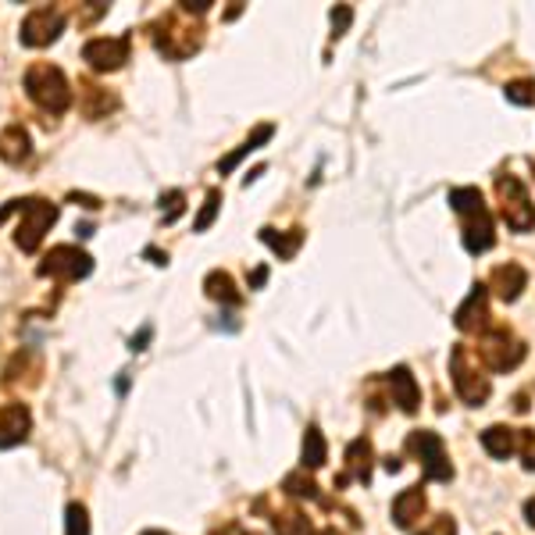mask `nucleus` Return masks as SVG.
<instances>
[{
    "label": "nucleus",
    "mask_w": 535,
    "mask_h": 535,
    "mask_svg": "<svg viewBox=\"0 0 535 535\" xmlns=\"http://www.w3.org/2000/svg\"><path fill=\"white\" fill-rule=\"evenodd\" d=\"M350 18H354V11H350L347 4L332 11V36H336V40H339V36L347 33V25H350Z\"/></svg>",
    "instance_id": "obj_31"
},
{
    "label": "nucleus",
    "mask_w": 535,
    "mask_h": 535,
    "mask_svg": "<svg viewBox=\"0 0 535 535\" xmlns=\"http://www.w3.org/2000/svg\"><path fill=\"white\" fill-rule=\"evenodd\" d=\"M347 478H357V482H368L371 478V443L368 439H354L347 446V475L339 478V485Z\"/></svg>",
    "instance_id": "obj_20"
},
{
    "label": "nucleus",
    "mask_w": 535,
    "mask_h": 535,
    "mask_svg": "<svg viewBox=\"0 0 535 535\" xmlns=\"http://www.w3.org/2000/svg\"><path fill=\"white\" fill-rule=\"evenodd\" d=\"M182 200H186V196H182L178 189H176V193H168V200H161V207L168 204V211H165V222H168V225H172L178 215H182Z\"/></svg>",
    "instance_id": "obj_33"
},
{
    "label": "nucleus",
    "mask_w": 535,
    "mask_h": 535,
    "mask_svg": "<svg viewBox=\"0 0 535 535\" xmlns=\"http://www.w3.org/2000/svg\"><path fill=\"white\" fill-rule=\"evenodd\" d=\"M386 382H389V393H393V404H400V411L404 415H415L417 404H421V389H417L415 375L400 364V368H393L389 375H386Z\"/></svg>",
    "instance_id": "obj_14"
},
{
    "label": "nucleus",
    "mask_w": 535,
    "mask_h": 535,
    "mask_svg": "<svg viewBox=\"0 0 535 535\" xmlns=\"http://www.w3.org/2000/svg\"><path fill=\"white\" fill-rule=\"evenodd\" d=\"M321 535H339V532H336V529H325V532H321Z\"/></svg>",
    "instance_id": "obj_37"
},
{
    "label": "nucleus",
    "mask_w": 535,
    "mask_h": 535,
    "mask_svg": "<svg viewBox=\"0 0 535 535\" xmlns=\"http://www.w3.org/2000/svg\"><path fill=\"white\" fill-rule=\"evenodd\" d=\"M525 518H529V525L535 529V496L532 500H525Z\"/></svg>",
    "instance_id": "obj_36"
},
{
    "label": "nucleus",
    "mask_w": 535,
    "mask_h": 535,
    "mask_svg": "<svg viewBox=\"0 0 535 535\" xmlns=\"http://www.w3.org/2000/svg\"><path fill=\"white\" fill-rule=\"evenodd\" d=\"M275 535H314V525L307 514L286 511V514H275Z\"/></svg>",
    "instance_id": "obj_25"
},
{
    "label": "nucleus",
    "mask_w": 535,
    "mask_h": 535,
    "mask_svg": "<svg viewBox=\"0 0 535 535\" xmlns=\"http://www.w3.org/2000/svg\"><path fill=\"white\" fill-rule=\"evenodd\" d=\"M325 457H329L325 435H321V428H318V425H310V428L303 432V450H300V464L314 472V468H321V464H325Z\"/></svg>",
    "instance_id": "obj_22"
},
{
    "label": "nucleus",
    "mask_w": 535,
    "mask_h": 535,
    "mask_svg": "<svg viewBox=\"0 0 535 535\" xmlns=\"http://www.w3.org/2000/svg\"><path fill=\"white\" fill-rule=\"evenodd\" d=\"M482 446H485L496 461H507V457L521 446V432H514V428H507V425H492V428L482 432Z\"/></svg>",
    "instance_id": "obj_18"
},
{
    "label": "nucleus",
    "mask_w": 535,
    "mask_h": 535,
    "mask_svg": "<svg viewBox=\"0 0 535 535\" xmlns=\"http://www.w3.org/2000/svg\"><path fill=\"white\" fill-rule=\"evenodd\" d=\"M64 535H90V514L82 503H68L64 511Z\"/></svg>",
    "instance_id": "obj_26"
},
{
    "label": "nucleus",
    "mask_w": 535,
    "mask_h": 535,
    "mask_svg": "<svg viewBox=\"0 0 535 535\" xmlns=\"http://www.w3.org/2000/svg\"><path fill=\"white\" fill-rule=\"evenodd\" d=\"M218 207H222V189H211V193H207V200H204L200 218L193 222V229H196V233H207V229H211V222H215V215H218Z\"/></svg>",
    "instance_id": "obj_27"
},
{
    "label": "nucleus",
    "mask_w": 535,
    "mask_h": 535,
    "mask_svg": "<svg viewBox=\"0 0 535 535\" xmlns=\"http://www.w3.org/2000/svg\"><path fill=\"white\" fill-rule=\"evenodd\" d=\"M425 514V489L421 485H411L404 489L396 500H393V521L400 529H415V521Z\"/></svg>",
    "instance_id": "obj_17"
},
{
    "label": "nucleus",
    "mask_w": 535,
    "mask_h": 535,
    "mask_svg": "<svg viewBox=\"0 0 535 535\" xmlns=\"http://www.w3.org/2000/svg\"><path fill=\"white\" fill-rule=\"evenodd\" d=\"M282 489H286L290 496H297V500H318V485L303 475H290L282 482Z\"/></svg>",
    "instance_id": "obj_28"
},
{
    "label": "nucleus",
    "mask_w": 535,
    "mask_h": 535,
    "mask_svg": "<svg viewBox=\"0 0 535 535\" xmlns=\"http://www.w3.org/2000/svg\"><path fill=\"white\" fill-rule=\"evenodd\" d=\"M182 14L172 11V14H165L158 25H154V43H158V51L165 54V58L172 61H182L189 58V54H196L200 51V29H193V25H182L178 22Z\"/></svg>",
    "instance_id": "obj_7"
},
{
    "label": "nucleus",
    "mask_w": 535,
    "mask_h": 535,
    "mask_svg": "<svg viewBox=\"0 0 535 535\" xmlns=\"http://www.w3.org/2000/svg\"><path fill=\"white\" fill-rule=\"evenodd\" d=\"M417 535H457V525H454L446 514H439L428 529H417Z\"/></svg>",
    "instance_id": "obj_30"
},
{
    "label": "nucleus",
    "mask_w": 535,
    "mask_h": 535,
    "mask_svg": "<svg viewBox=\"0 0 535 535\" xmlns=\"http://www.w3.org/2000/svg\"><path fill=\"white\" fill-rule=\"evenodd\" d=\"M503 93H507V100H514V104H521V108L535 104V82H511Z\"/></svg>",
    "instance_id": "obj_29"
},
{
    "label": "nucleus",
    "mask_w": 535,
    "mask_h": 535,
    "mask_svg": "<svg viewBox=\"0 0 535 535\" xmlns=\"http://www.w3.org/2000/svg\"><path fill=\"white\" fill-rule=\"evenodd\" d=\"M33 154V139H29V129L25 125H7L0 132V161L7 165H25Z\"/></svg>",
    "instance_id": "obj_15"
},
{
    "label": "nucleus",
    "mask_w": 535,
    "mask_h": 535,
    "mask_svg": "<svg viewBox=\"0 0 535 535\" xmlns=\"http://www.w3.org/2000/svg\"><path fill=\"white\" fill-rule=\"evenodd\" d=\"M25 93L47 115H64L72 108V82H68V75L61 72L58 64H47V61L29 64V72H25Z\"/></svg>",
    "instance_id": "obj_2"
},
{
    "label": "nucleus",
    "mask_w": 535,
    "mask_h": 535,
    "mask_svg": "<svg viewBox=\"0 0 535 535\" xmlns=\"http://www.w3.org/2000/svg\"><path fill=\"white\" fill-rule=\"evenodd\" d=\"M496 196H500V215L514 233H529L535 225V204L521 178L500 176L496 178Z\"/></svg>",
    "instance_id": "obj_6"
},
{
    "label": "nucleus",
    "mask_w": 535,
    "mask_h": 535,
    "mask_svg": "<svg viewBox=\"0 0 535 535\" xmlns=\"http://www.w3.org/2000/svg\"><path fill=\"white\" fill-rule=\"evenodd\" d=\"M143 535H168V532H143Z\"/></svg>",
    "instance_id": "obj_38"
},
{
    "label": "nucleus",
    "mask_w": 535,
    "mask_h": 535,
    "mask_svg": "<svg viewBox=\"0 0 535 535\" xmlns=\"http://www.w3.org/2000/svg\"><path fill=\"white\" fill-rule=\"evenodd\" d=\"M272 132H275L272 125H261V129H253V132L246 136V143L239 147L236 154H229V158H225V161L218 165V172H233V168H236V165H239V161H243V158H246V154H253V150H261V147H264V143L272 139Z\"/></svg>",
    "instance_id": "obj_23"
},
{
    "label": "nucleus",
    "mask_w": 535,
    "mask_h": 535,
    "mask_svg": "<svg viewBox=\"0 0 535 535\" xmlns=\"http://www.w3.org/2000/svg\"><path fill=\"white\" fill-rule=\"evenodd\" d=\"M478 360L489 371H514L525 360V343H518L507 329H489L478 336Z\"/></svg>",
    "instance_id": "obj_8"
},
{
    "label": "nucleus",
    "mask_w": 535,
    "mask_h": 535,
    "mask_svg": "<svg viewBox=\"0 0 535 535\" xmlns=\"http://www.w3.org/2000/svg\"><path fill=\"white\" fill-rule=\"evenodd\" d=\"M61 33H64V11L61 7H33L18 25V40L25 47H51Z\"/></svg>",
    "instance_id": "obj_10"
},
{
    "label": "nucleus",
    "mask_w": 535,
    "mask_h": 535,
    "mask_svg": "<svg viewBox=\"0 0 535 535\" xmlns=\"http://www.w3.org/2000/svg\"><path fill=\"white\" fill-rule=\"evenodd\" d=\"M450 204L464 218V246H468V253H485L496 243V233H492V215H489L482 193L475 186L450 189Z\"/></svg>",
    "instance_id": "obj_1"
},
{
    "label": "nucleus",
    "mask_w": 535,
    "mask_h": 535,
    "mask_svg": "<svg viewBox=\"0 0 535 535\" xmlns=\"http://www.w3.org/2000/svg\"><path fill=\"white\" fill-rule=\"evenodd\" d=\"M79 97H82V111H86V119H104L108 111L119 108V100H115L104 86H97V82H79Z\"/></svg>",
    "instance_id": "obj_19"
},
{
    "label": "nucleus",
    "mask_w": 535,
    "mask_h": 535,
    "mask_svg": "<svg viewBox=\"0 0 535 535\" xmlns=\"http://www.w3.org/2000/svg\"><path fill=\"white\" fill-rule=\"evenodd\" d=\"M485 321H489V290H485V286H475V290L468 293V300L457 307L454 325H457L461 332H482Z\"/></svg>",
    "instance_id": "obj_13"
},
{
    "label": "nucleus",
    "mask_w": 535,
    "mask_h": 535,
    "mask_svg": "<svg viewBox=\"0 0 535 535\" xmlns=\"http://www.w3.org/2000/svg\"><path fill=\"white\" fill-rule=\"evenodd\" d=\"M450 378H454V389H457V396L468 404V407H482L485 400H489V375L482 371V364H478V357L472 360L468 354V347H454V354H450Z\"/></svg>",
    "instance_id": "obj_4"
},
{
    "label": "nucleus",
    "mask_w": 535,
    "mask_h": 535,
    "mask_svg": "<svg viewBox=\"0 0 535 535\" xmlns=\"http://www.w3.org/2000/svg\"><path fill=\"white\" fill-rule=\"evenodd\" d=\"M150 339V329H143L139 336H132V350H143V343Z\"/></svg>",
    "instance_id": "obj_35"
},
{
    "label": "nucleus",
    "mask_w": 535,
    "mask_h": 535,
    "mask_svg": "<svg viewBox=\"0 0 535 535\" xmlns=\"http://www.w3.org/2000/svg\"><path fill=\"white\" fill-rule=\"evenodd\" d=\"M11 211L18 215L14 246L25 253H36L43 236L51 233V225L58 222V204H51L43 196H25V200H11Z\"/></svg>",
    "instance_id": "obj_3"
},
{
    "label": "nucleus",
    "mask_w": 535,
    "mask_h": 535,
    "mask_svg": "<svg viewBox=\"0 0 535 535\" xmlns=\"http://www.w3.org/2000/svg\"><path fill=\"white\" fill-rule=\"evenodd\" d=\"M492 290H496V297L507 300V303H514V300L521 297V290L529 286V272L521 268V264H500L496 272H492Z\"/></svg>",
    "instance_id": "obj_16"
},
{
    "label": "nucleus",
    "mask_w": 535,
    "mask_h": 535,
    "mask_svg": "<svg viewBox=\"0 0 535 535\" xmlns=\"http://www.w3.org/2000/svg\"><path fill=\"white\" fill-rule=\"evenodd\" d=\"M129 51H132V36H97L82 47V61L93 72H119L129 61Z\"/></svg>",
    "instance_id": "obj_11"
},
{
    "label": "nucleus",
    "mask_w": 535,
    "mask_h": 535,
    "mask_svg": "<svg viewBox=\"0 0 535 535\" xmlns=\"http://www.w3.org/2000/svg\"><path fill=\"white\" fill-rule=\"evenodd\" d=\"M264 279H268V268H257V272L250 275V290H257V286H264Z\"/></svg>",
    "instance_id": "obj_34"
},
{
    "label": "nucleus",
    "mask_w": 535,
    "mask_h": 535,
    "mask_svg": "<svg viewBox=\"0 0 535 535\" xmlns=\"http://www.w3.org/2000/svg\"><path fill=\"white\" fill-rule=\"evenodd\" d=\"M261 239H264V243H268V246H272V250H275L282 261H290V257H293V253L300 250V243H303V233H300V229H293L290 236H282V233H275V229H261Z\"/></svg>",
    "instance_id": "obj_24"
},
{
    "label": "nucleus",
    "mask_w": 535,
    "mask_h": 535,
    "mask_svg": "<svg viewBox=\"0 0 535 535\" xmlns=\"http://www.w3.org/2000/svg\"><path fill=\"white\" fill-rule=\"evenodd\" d=\"M29 428H33V415H29L25 404H4L0 407V450H11L18 443H25Z\"/></svg>",
    "instance_id": "obj_12"
},
{
    "label": "nucleus",
    "mask_w": 535,
    "mask_h": 535,
    "mask_svg": "<svg viewBox=\"0 0 535 535\" xmlns=\"http://www.w3.org/2000/svg\"><path fill=\"white\" fill-rule=\"evenodd\" d=\"M204 290H207V297L225 303V307H239V303H243V293L236 290V282H233L229 272H211V275L204 279Z\"/></svg>",
    "instance_id": "obj_21"
},
{
    "label": "nucleus",
    "mask_w": 535,
    "mask_h": 535,
    "mask_svg": "<svg viewBox=\"0 0 535 535\" xmlns=\"http://www.w3.org/2000/svg\"><path fill=\"white\" fill-rule=\"evenodd\" d=\"M93 272V257L72 243H61V246H51L43 253V261L36 264V275L40 279H58V282H79Z\"/></svg>",
    "instance_id": "obj_5"
},
{
    "label": "nucleus",
    "mask_w": 535,
    "mask_h": 535,
    "mask_svg": "<svg viewBox=\"0 0 535 535\" xmlns=\"http://www.w3.org/2000/svg\"><path fill=\"white\" fill-rule=\"evenodd\" d=\"M521 457H525V468L535 472V432H521Z\"/></svg>",
    "instance_id": "obj_32"
},
{
    "label": "nucleus",
    "mask_w": 535,
    "mask_h": 535,
    "mask_svg": "<svg viewBox=\"0 0 535 535\" xmlns=\"http://www.w3.org/2000/svg\"><path fill=\"white\" fill-rule=\"evenodd\" d=\"M407 450L421 461L425 478H432V482H450V478H454V468H450V461H446V446H443V439H439L435 432H428V428L411 432V435H407Z\"/></svg>",
    "instance_id": "obj_9"
}]
</instances>
